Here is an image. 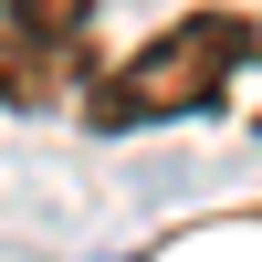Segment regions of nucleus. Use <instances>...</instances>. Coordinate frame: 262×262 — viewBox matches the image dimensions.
Returning a JSON list of instances; mask_svg holds the SVG:
<instances>
[{
  "instance_id": "obj_3",
  "label": "nucleus",
  "mask_w": 262,
  "mask_h": 262,
  "mask_svg": "<svg viewBox=\"0 0 262 262\" xmlns=\"http://www.w3.org/2000/svg\"><path fill=\"white\" fill-rule=\"evenodd\" d=\"M11 21H21V32H42V42H63V53H95V42H84L95 0H11Z\"/></svg>"
},
{
  "instance_id": "obj_2",
  "label": "nucleus",
  "mask_w": 262,
  "mask_h": 262,
  "mask_svg": "<svg viewBox=\"0 0 262 262\" xmlns=\"http://www.w3.org/2000/svg\"><path fill=\"white\" fill-rule=\"evenodd\" d=\"M95 84V53H63V42L21 32L11 11H0V105H63Z\"/></svg>"
},
{
  "instance_id": "obj_1",
  "label": "nucleus",
  "mask_w": 262,
  "mask_h": 262,
  "mask_svg": "<svg viewBox=\"0 0 262 262\" xmlns=\"http://www.w3.org/2000/svg\"><path fill=\"white\" fill-rule=\"evenodd\" d=\"M262 63V21L242 11H179L168 32H147L137 53L95 63V84L74 95V116L95 137H137V126H179V116H210Z\"/></svg>"
}]
</instances>
